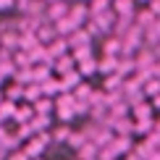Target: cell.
<instances>
[{
  "label": "cell",
  "mask_w": 160,
  "mask_h": 160,
  "mask_svg": "<svg viewBox=\"0 0 160 160\" xmlns=\"http://www.w3.org/2000/svg\"><path fill=\"white\" fill-rule=\"evenodd\" d=\"M68 16L82 26L84 21H89V18H92V13H89V5H87V3H74V5H71V11H68Z\"/></svg>",
  "instance_id": "6"
},
{
  "label": "cell",
  "mask_w": 160,
  "mask_h": 160,
  "mask_svg": "<svg viewBox=\"0 0 160 160\" xmlns=\"http://www.w3.org/2000/svg\"><path fill=\"white\" fill-rule=\"evenodd\" d=\"M71 134H74V131H71V126L63 123V126H58V129H52L50 137H52V142H55V144H61V142H68Z\"/></svg>",
  "instance_id": "16"
},
{
  "label": "cell",
  "mask_w": 160,
  "mask_h": 160,
  "mask_svg": "<svg viewBox=\"0 0 160 160\" xmlns=\"http://www.w3.org/2000/svg\"><path fill=\"white\" fill-rule=\"evenodd\" d=\"M61 84H63V92H71V89H76V87L82 84V74H79V71H71V74L61 76Z\"/></svg>",
  "instance_id": "14"
},
{
  "label": "cell",
  "mask_w": 160,
  "mask_h": 160,
  "mask_svg": "<svg viewBox=\"0 0 160 160\" xmlns=\"http://www.w3.org/2000/svg\"><path fill=\"white\" fill-rule=\"evenodd\" d=\"M155 21H158V16H155V13H152L150 8L139 11L137 16H134V24H137V26H142V29H150V26L155 24Z\"/></svg>",
  "instance_id": "9"
},
{
  "label": "cell",
  "mask_w": 160,
  "mask_h": 160,
  "mask_svg": "<svg viewBox=\"0 0 160 160\" xmlns=\"http://www.w3.org/2000/svg\"><path fill=\"white\" fill-rule=\"evenodd\" d=\"M5 160H29V155H26L24 150H13V152H11V155L5 158Z\"/></svg>",
  "instance_id": "24"
},
{
  "label": "cell",
  "mask_w": 160,
  "mask_h": 160,
  "mask_svg": "<svg viewBox=\"0 0 160 160\" xmlns=\"http://www.w3.org/2000/svg\"><path fill=\"white\" fill-rule=\"evenodd\" d=\"M118 61L121 58H116V55H102L97 61V71L102 76H113V74H118Z\"/></svg>",
  "instance_id": "2"
},
{
  "label": "cell",
  "mask_w": 160,
  "mask_h": 160,
  "mask_svg": "<svg viewBox=\"0 0 160 160\" xmlns=\"http://www.w3.org/2000/svg\"><path fill=\"white\" fill-rule=\"evenodd\" d=\"M123 82H126V79H123L121 74L105 76V87H102V89L108 92V95H113V92H123Z\"/></svg>",
  "instance_id": "8"
},
{
  "label": "cell",
  "mask_w": 160,
  "mask_h": 160,
  "mask_svg": "<svg viewBox=\"0 0 160 160\" xmlns=\"http://www.w3.org/2000/svg\"><path fill=\"white\" fill-rule=\"evenodd\" d=\"M110 147H113L116 155H129V152H134L131 150V137H116Z\"/></svg>",
  "instance_id": "10"
},
{
  "label": "cell",
  "mask_w": 160,
  "mask_h": 160,
  "mask_svg": "<svg viewBox=\"0 0 160 160\" xmlns=\"http://www.w3.org/2000/svg\"><path fill=\"white\" fill-rule=\"evenodd\" d=\"M8 116H16V105L11 100H3L0 102V118H8Z\"/></svg>",
  "instance_id": "23"
},
{
  "label": "cell",
  "mask_w": 160,
  "mask_h": 160,
  "mask_svg": "<svg viewBox=\"0 0 160 160\" xmlns=\"http://www.w3.org/2000/svg\"><path fill=\"white\" fill-rule=\"evenodd\" d=\"M45 3H50V5H52V3H58V0H45Z\"/></svg>",
  "instance_id": "29"
},
{
  "label": "cell",
  "mask_w": 160,
  "mask_h": 160,
  "mask_svg": "<svg viewBox=\"0 0 160 160\" xmlns=\"http://www.w3.org/2000/svg\"><path fill=\"white\" fill-rule=\"evenodd\" d=\"M152 108L160 110V95H158V97H152Z\"/></svg>",
  "instance_id": "27"
},
{
  "label": "cell",
  "mask_w": 160,
  "mask_h": 160,
  "mask_svg": "<svg viewBox=\"0 0 160 160\" xmlns=\"http://www.w3.org/2000/svg\"><path fill=\"white\" fill-rule=\"evenodd\" d=\"M39 87H42V95H45V97H50V95H63L61 79H48V82H42Z\"/></svg>",
  "instance_id": "11"
},
{
  "label": "cell",
  "mask_w": 160,
  "mask_h": 160,
  "mask_svg": "<svg viewBox=\"0 0 160 160\" xmlns=\"http://www.w3.org/2000/svg\"><path fill=\"white\" fill-rule=\"evenodd\" d=\"M52 108H55V102H52L50 97H39L34 102V113H37V116H50Z\"/></svg>",
  "instance_id": "17"
},
{
  "label": "cell",
  "mask_w": 160,
  "mask_h": 160,
  "mask_svg": "<svg viewBox=\"0 0 160 160\" xmlns=\"http://www.w3.org/2000/svg\"><path fill=\"white\" fill-rule=\"evenodd\" d=\"M68 11H71V5H66L63 0H58V3H52L50 8H48V13H45V16H48V21H61V18H66L68 16Z\"/></svg>",
  "instance_id": "4"
},
{
  "label": "cell",
  "mask_w": 160,
  "mask_h": 160,
  "mask_svg": "<svg viewBox=\"0 0 160 160\" xmlns=\"http://www.w3.org/2000/svg\"><path fill=\"white\" fill-rule=\"evenodd\" d=\"M160 95V79L158 76H152V79H147V82H144V97H158Z\"/></svg>",
  "instance_id": "19"
},
{
  "label": "cell",
  "mask_w": 160,
  "mask_h": 160,
  "mask_svg": "<svg viewBox=\"0 0 160 160\" xmlns=\"http://www.w3.org/2000/svg\"><path fill=\"white\" fill-rule=\"evenodd\" d=\"M0 102H3V95H0Z\"/></svg>",
  "instance_id": "32"
},
{
  "label": "cell",
  "mask_w": 160,
  "mask_h": 160,
  "mask_svg": "<svg viewBox=\"0 0 160 160\" xmlns=\"http://www.w3.org/2000/svg\"><path fill=\"white\" fill-rule=\"evenodd\" d=\"M52 66H55V71H58L61 76H66V74H71V71H76V68H74V66H76V58H74V55H63V58H58Z\"/></svg>",
  "instance_id": "7"
},
{
  "label": "cell",
  "mask_w": 160,
  "mask_h": 160,
  "mask_svg": "<svg viewBox=\"0 0 160 160\" xmlns=\"http://www.w3.org/2000/svg\"><path fill=\"white\" fill-rule=\"evenodd\" d=\"M0 121H3V118H0Z\"/></svg>",
  "instance_id": "34"
},
{
  "label": "cell",
  "mask_w": 160,
  "mask_h": 160,
  "mask_svg": "<svg viewBox=\"0 0 160 160\" xmlns=\"http://www.w3.org/2000/svg\"><path fill=\"white\" fill-rule=\"evenodd\" d=\"M66 50H68V39L58 37V39H52V42H50V48H48V58L55 63L58 58H63V55H66Z\"/></svg>",
  "instance_id": "5"
},
{
  "label": "cell",
  "mask_w": 160,
  "mask_h": 160,
  "mask_svg": "<svg viewBox=\"0 0 160 160\" xmlns=\"http://www.w3.org/2000/svg\"><path fill=\"white\" fill-rule=\"evenodd\" d=\"M76 71H79L82 76H92V74L97 71V61H95V58H89V61H82V63H76Z\"/></svg>",
  "instance_id": "21"
},
{
  "label": "cell",
  "mask_w": 160,
  "mask_h": 160,
  "mask_svg": "<svg viewBox=\"0 0 160 160\" xmlns=\"http://www.w3.org/2000/svg\"><path fill=\"white\" fill-rule=\"evenodd\" d=\"M0 48H3V39H0Z\"/></svg>",
  "instance_id": "31"
},
{
  "label": "cell",
  "mask_w": 160,
  "mask_h": 160,
  "mask_svg": "<svg viewBox=\"0 0 160 160\" xmlns=\"http://www.w3.org/2000/svg\"><path fill=\"white\" fill-rule=\"evenodd\" d=\"M52 142V137L45 131V134H37V137H32L29 142H26V147H24V152L29 155V160H37L39 155H42L45 150H48V144Z\"/></svg>",
  "instance_id": "1"
},
{
  "label": "cell",
  "mask_w": 160,
  "mask_h": 160,
  "mask_svg": "<svg viewBox=\"0 0 160 160\" xmlns=\"http://www.w3.org/2000/svg\"><path fill=\"white\" fill-rule=\"evenodd\" d=\"M34 116H37V113H34V105H21V108L16 110V116H13V121H18V123H29Z\"/></svg>",
  "instance_id": "15"
},
{
  "label": "cell",
  "mask_w": 160,
  "mask_h": 160,
  "mask_svg": "<svg viewBox=\"0 0 160 160\" xmlns=\"http://www.w3.org/2000/svg\"><path fill=\"white\" fill-rule=\"evenodd\" d=\"M152 102H139V105H134V121H150L152 118Z\"/></svg>",
  "instance_id": "13"
},
{
  "label": "cell",
  "mask_w": 160,
  "mask_h": 160,
  "mask_svg": "<svg viewBox=\"0 0 160 160\" xmlns=\"http://www.w3.org/2000/svg\"><path fill=\"white\" fill-rule=\"evenodd\" d=\"M116 16H134V0H113Z\"/></svg>",
  "instance_id": "12"
},
{
  "label": "cell",
  "mask_w": 160,
  "mask_h": 160,
  "mask_svg": "<svg viewBox=\"0 0 160 160\" xmlns=\"http://www.w3.org/2000/svg\"><path fill=\"white\" fill-rule=\"evenodd\" d=\"M110 8H113V0H89V13L92 16H100V13H105Z\"/></svg>",
  "instance_id": "18"
},
{
  "label": "cell",
  "mask_w": 160,
  "mask_h": 160,
  "mask_svg": "<svg viewBox=\"0 0 160 160\" xmlns=\"http://www.w3.org/2000/svg\"><path fill=\"white\" fill-rule=\"evenodd\" d=\"M37 160H42V158H37Z\"/></svg>",
  "instance_id": "33"
},
{
  "label": "cell",
  "mask_w": 160,
  "mask_h": 160,
  "mask_svg": "<svg viewBox=\"0 0 160 160\" xmlns=\"http://www.w3.org/2000/svg\"><path fill=\"white\" fill-rule=\"evenodd\" d=\"M24 97V87L21 84H13L8 92H5V100H11V102H16V100H21Z\"/></svg>",
  "instance_id": "22"
},
{
  "label": "cell",
  "mask_w": 160,
  "mask_h": 160,
  "mask_svg": "<svg viewBox=\"0 0 160 160\" xmlns=\"http://www.w3.org/2000/svg\"><path fill=\"white\" fill-rule=\"evenodd\" d=\"M39 97H45V95H42V87H39V84H26V87H24V100L37 102Z\"/></svg>",
  "instance_id": "20"
},
{
  "label": "cell",
  "mask_w": 160,
  "mask_h": 160,
  "mask_svg": "<svg viewBox=\"0 0 160 160\" xmlns=\"http://www.w3.org/2000/svg\"><path fill=\"white\" fill-rule=\"evenodd\" d=\"M139 3H152V0H139Z\"/></svg>",
  "instance_id": "30"
},
{
  "label": "cell",
  "mask_w": 160,
  "mask_h": 160,
  "mask_svg": "<svg viewBox=\"0 0 160 160\" xmlns=\"http://www.w3.org/2000/svg\"><path fill=\"white\" fill-rule=\"evenodd\" d=\"M126 160H142V158H139L137 152H129V155H126Z\"/></svg>",
  "instance_id": "28"
},
{
  "label": "cell",
  "mask_w": 160,
  "mask_h": 160,
  "mask_svg": "<svg viewBox=\"0 0 160 160\" xmlns=\"http://www.w3.org/2000/svg\"><path fill=\"white\" fill-rule=\"evenodd\" d=\"M89 45H92V37H89L87 29H76L74 34L68 37V48L71 50H82V48H89Z\"/></svg>",
  "instance_id": "3"
},
{
  "label": "cell",
  "mask_w": 160,
  "mask_h": 160,
  "mask_svg": "<svg viewBox=\"0 0 160 160\" xmlns=\"http://www.w3.org/2000/svg\"><path fill=\"white\" fill-rule=\"evenodd\" d=\"M13 5H16V0H0V11H8Z\"/></svg>",
  "instance_id": "26"
},
{
  "label": "cell",
  "mask_w": 160,
  "mask_h": 160,
  "mask_svg": "<svg viewBox=\"0 0 160 160\" xmlns=\"http://www.w3.org/2000/svg\"><path fill=\"white\" fill-rule=\"evenodd\" d=\"M150 11H152V13H155V16L160 18V0H152V3H150Z\"/></svg>",
  "instance_id": "25"
}]
</instances>
